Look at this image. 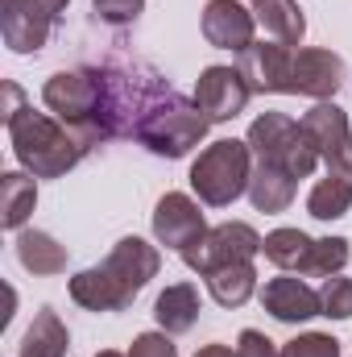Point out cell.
Returning <instances> with one entry per match:
<instances>
[{
  "mask_svg": "<svg viewBox=\"0 0 352 357\" xmlns=\"http://www.w3.org/2000/svg\"><path fill=\"white\" fill-rule=\"evenodd\" d=\"M158 270H162L158 245H150L145 237H120L112 254L99 266L79 270L67 291L88 312H125Z\"/></svg>",
  "mask_w": 352,
  "mask_h": 357,
  "instance_id": "1",
  "label": "cell"
},
{
  "mask_svg": "<svg viewBox=\"0 0 352 357\" xmlns=\"http://www.w3.org/2000/svg\"><path fill=\"white\" fill-rule=\"evenodd\" d=\"M4 129H8L17 162L25 167V175H33V178L67 175L71 167L83 162V154H88L91 146H99L91 133L75 129V125H63L50 112H33L29 104H21L17 112H8Z\"/></svg>",
  "mask_w": 352,
  "mask_h": 357,
  "instance_id": "2",
  "label": "cell"
},
{
  "mask_svg": "<svg viewBox=\"0 0 352 357\" xmlns=\"http://www.w3.org/2000/svg\"><path fill=\"white\" fill-rule=\"evenodd\" d=\"M207 125L211 121L203 116V108L195 100H186L170 84H162L154 91V100L145 104L133 137L158 158H182V154H191V146H199L207 137Z\"/></svg>",
  "mask_w": 352,
  "mask_h": 357,
  "instance_id": "3",
  "label": "cell"
},
{
  "mask_svg": "<svg viewBox=\"0 0 352 357\" xmlns=\"http://www.w3.org/2000/svg\"><path fill=\"white\" fill-rule=\"evenodd\" d=\"M249 178H253V150L249 142H237V137L211 142L191 162V187L207 208H228L232 199H241L249 191Z\"/></svg>",
  "mask_w": 352,
  "mask_h": 357,
  "instance_id": "4",
  "label": "cell"
},
{
  "mask_svg": "<svg viewBox=\"0 0 352 357\" xmlns=\"http://www.w3.org/2000/svg\"><path fill=\"white\" fill-rule=\"evenodd\" d=\"M42 104L63 121L91 133L95 142H108L99 129L104 112V71L99 67H75V71H54L42 88Z\"/></svg>",
  "mask_w": 352,
  "mask_h": 357,
  "instance_id": "5",
  "label": "cell"
},
{
  "mask_svg": "<svg viewBox=\"0 0 352 357\" xmlns=\"http://www.w3.org/2000/svg\"><path fill=\"white\" fill-rule=\"evenodd\" d=\"M249 150H253V162H269L278 171L294 178H307L319 167V154L311 150L307 133L298 121H290L286 112H262L253 125H249Z\"/></svg>",
  "mask_w": 352,
  "mask_h": 357,
  "instance_id": "6",
  "label": "cell"
},
{
  "mask_svg": "<svg viewBox=\"0 0 352 357\" xmlns=\"http://www.w3.org/2000/svg\"><path fill=\"white\" fill-rule=\"evenodd\" d=\"M262 233L253 229V225H245V220H228V225H216V229H207L195 245H186L182 250V262L186 270H195V274H211V270L220 266H232V262H253V254H262Z\"/></svg>",
  "mask_w": 352,
  "mask_h": 357,
  "instance_id": "7",
  "label": "cell"
},
{
  "mask_svg": "<svg viewBox=\"0 0 352 357\" xmlns=\"http://www.w3.org/2000/svg\"><path fill=\"white\" fill-rule=\"evenodd\" d=\"M303 133L311 142V150L328 162L332 175L352 178V129H349V112L332 100H319L311 112H303Z\"/></svg>",
  "mask_w": 352,
  "mask_h": 357,
  "instance_id": "8",
  "label": "cell"
},
{
  "mask_svg": "<svg viewBox=\"0 0 352 357\" xmlns=\"http://www.w3.org/2000/svg\"><path fill=\"white\" fill-rule=\"evenodd\" d=\"M253 88L245 84L241 67H207L195 84V104L203 108V116L216 125V121H232L245 112Z\"/></svg>",
  "mask_w": 352,
  "mask_h": 357,
  "instance_id": "9",
  "label": "cell"
},
{
  "mask_svg": "<svg viewBox=\"0 0 352 357\" xmlns=\"http://www.w3.org/2000/svg\"><path fill=\"white\" fill-rule=\"evenodd\" d=\"M199 25H203L207 46L232 50V54H245V50L253 46V33H257V17H253V8H245L241 0H207Z\"/></svg>",
  "mask_w": 352,
  "mask_h": 357,
  "instance_id": "10",
  "label": "cell"
},
{
  "mask_svg": "<svg viewBox=\"0 0 352 357\" xmlns=\"http://www.w3.org/2000/svg\"><path fill=\"white\" fill-rule=\"evenodd\" d=\"M340 84H344V59L336 50H323V46L294 50L290 96H311L319 104V100H332L340 91Z\"/></svg>",
  "mask_w": 352,
  "mask_h": 357,
  "instance_id": "11",
  "label": "cell"
},
{
  "mask_svg": "<svg viewBox=\"0 0 352 357\" xmlns=\"http://www.w3.org/2000/svg\"><path fill=\"white\" fill-rule=\"evenodd\" d=\"M203 233H207V220H203V212H199V204H195L191 195L166 191V195L158 199V208H154V237H158V245L182 254V250L195 245Z\"/></svg>",
  "mask_w": 352,
  "mask_h": 357,
  "instance_id": "12",
  "label": "cell"
},
{
  "mask_svg": "<svg viewBox=\"0 0 352 357\" xmlns=\"http://www.w3.org/2000/svg\"><path fill=\"white\" fill-rule=\"evenodd\" d=\"M54 17L33 0H0V33L13 54H38L50 42Z\"/></svg>",
  "mask_w": 352,
  "mask_h": 357,
  "instance_id": "13",
  "label": "cell"
},
{
  "mask_svg": "<svg viewBox=\"0 0 352 357\" xmlns=\"http://www.w3.org/2000/svg\"><path fill=\"white\" fill-rule=\"evenodd\" d=\"M290 71H294V50L286 42H253L241 54V75L245 84L262 96H290Z\"/></svg>",
  "mask_w": 352,
  "mask_h": 357,
  "instance_id": "14",
  "label": "cell"
},
{
  "mask_svg": "<svg viewBox=\"0 0 352 357\" xmlns=\"http://www.w3.org/2000/svg\"><path fill=\"white\" fill-rule=\"evenodd\" d=\"M262 307L278 324H303V320L319 316V291L294 274H278L262 287Z\"/></svg>",
  "mask_w": 352,
  "mask_h": 357,
  "instance_id": "15",
  "label": "cell"
},
{
  "mask_svg": "<svg viewBox=\"0 0 352 357\" xmlns=\"http://www.w3.org/2000/svg\"><path fill=\"white\" fill-rule=\"evenodd\" d=\"M199 312H203V303H199V287L195 282H175V287H166L162 295H158V303H154V320H158V328L162 333H191L195 328V320H199Z\"/></svg>",
  "mask_w": 352,
  "mask_h": 357,
  "instance_id": "16",
  "label": "cell"
},
{
  "mask_svg": "<svg viewBox=\"0 0 352 357\" xmlns=\"http://www.w3.org/2000/svg\"><path fill=\"white\" fill-rule=\"evenodd\" d=\"M67 349H71V333H67V324L58 320V312H54V307H38L33 324H29L25 337H21L17 357H67Z\"/></svg>",
  "mask_w": 352,
  "mask_h": 357,
  "instance_id": "17",
  "label": "cell"
},
{
  "mask_svg": "<svg viewBox=\"0 0 352 357\" xmlns=\"http://www.w3.org/2000/svg\"><path fill=\"white\" fill-rule=\"evenodd\" d=\"M253 17L273 42L303 46L307 38V17L298 13V0H253Z\"/></svg>",
  "mask_w": 352,
  "mask_h": 357,
  "instance_id": "18",
  "label": "cell"
},
{
  "mask_svg": "<svg viewBox=\"0 0 352 357\" xmlns=\"http://www.w3.org/2000/svg\"><path fill=\"white\" fill-rule=\"evenodd\" d=\"M294 187L298 178L269 167V162H253V178H249V199L257 212H286L294 204Z\"/></svg>",
  "mask_w": 352,
  "mask_h": 357,
  "instance_id": "19",
  "label": "cell"
},
{
  "mask_svg": "<svg viewBox=\"0 0 352 357\" xmlns=\"http://www.w3.org/2000/svg\"><path fill=\"white\" fill-rule=\"evenodd\" d=\"M17 262L29 274H63L67 270V245H58L42 229H25L17 237Z\"/></svg>",
  "mask_w": 352,
  "mask_h": 357,
  "instance_id": "20",
  "label": "cell"
},
{
  "mask_svg": "<svg viewBox=\"0 0 352 357\" xmlns=\"http://www.w3.org/2000/svg\"><path fill=\"white\" fill-rule=\"evenodd\" d=\"M207 291L220 307H245L257 291V270L253 262H232V266H220L207 274Z\"/></svg>",
  "mask_w": 352,
  "mask_h": 357,
  "instance_id": "21",
  "label": "cell"
},
{
  "mask_svg": "<svg viewBox=\"0 0 352 357\" xmlns=\"http://www.w3.org/2000/svg\"><path fill=\"white\" fill-rule=\"evenodd\" d=\"M33 204H38V178L21 175V171L0 175V225L4 229H21L29 220Z\"/></svg>",
  "mask_w": 352,
  "mask_h": 357,
  "instance_id": "22",
  "label": "cell"
},
{
  "mask_svg": "<svg viewBox=\"0 0 352 357\" xmlns=\"http://www.w3.org/2000/svg\"><path fill=\"white\" fill-rule=\"evenodd\" d=\"M311 250H315V237H307L303 229H273L269 237L262 241V254L273 262L278 270H298L307 266V258H311Z\"/></svg>",
  "mask_w": 352,
  "mask_h": 357,
  "instance_id": "23",
  "label": "cell"
},
{
  "mask_svg": "<svg viewBox=\"0 0 352 357\" xmlns=\"http://www.w3.org/2000/svg\"><path fill=\"white\" fill-rule=\"evenodd\" d=\"M349 208H352V178L332 175V171H328V178H319L311 187V195H307V212L315 220H340Z\"/></svg>",
  "mask_w": 352,
  "mask_h": 357,
  "instance_id": "24",
  "label": "cell"
},
{
  "mask_svg": "<svg viewBox=\"0 0 352 357\" xmlns=\"http://www.w3.org/2000/svg\"><path fill=\"white\" fill-rule=\"evenodd\" d=\"M349 241L344 237H319L315 241V250H311V258H307V266L303 274L307 278H332V274H340V270L349 266Z\"/></svg>",
  "mask_w": 352,
  "mask_h": 357,
  "instance_id": "25",
  "label": "cell"
},
{
  "mask_svg": "<svg viewBox=\"0 0 352 357\" xmlns=\"http://www.w3.org/2000/svg\"><path fill=\"white\" fill-rule=\"evenodd\" d=\"M319 316L352 320V278H340V274L323 278V287H319Z\"/></svg>",
  "mask_w": 352,
  "mask_h": 357,
  "instance_id": "26",
  "label": "cell"
},
{
  "mask_svg": "<svg viewBox=\"0 0 352 357\" xmlns=\"http://www.w3.org/2000/svg\"><path fill=\"white\" fill-rule=\"evenodd\" d=\"M278 357H340V341L332 333H303V337L286 341Z\"/></svg>",
  "mask_w": 352,
  "mask_h": 357,
  "instance_id": "27",
  "label": "cell"
},
{
  "mask_svg": "<svg viewBox=\"0 0 352 357\" xmlns=\"http://www.w3.org/2000/svg\"><path fill=\"white\" fill-rule=\"evenodd\" d=\"M91 8H95V17L108 21V25H129V21L141 17L145 0H91Z\"/></svg>",
  "mask_w": 352,
  "mask_h": 357,
  "instance_id": "28",
  "label": "cell"
},
{
  "mask_svg": "<svg viewBox=\"0 0 352 357\" xmlns=\"http://www.w3.org/2000/svg\"><path fill=\"white\" fill-rule=\"evenodd\" d=\"M129 357H178L170 333H141L133 345H129Z\"/></svg>",
  "mask_w": 352,
  "mask_h": 357,
  "instance_id": "29",
  "label": "cell"
},
{
  "mask_svg": "<svg viewBox=\"0 0 352 357\" xmlns=\"http://www.w3.org/2000/svg\"><path fill=\"white\" fill-rule=\"evenodd\" d=\"M237 354L241 357H278V345H273L265 333H257V328H245V333L237 337Z\"/></svg>",
  "mask_w": 352,
  "mask_h": 357,
  "instance_id": "30",
  "label": "cell"
},
{
  "mask_svg": "<svg viewBox=\"0 0 352 357\" xmlns=\"http://www.w3.org/2000/svg\"><path fill=\"white\" fill-rule=\"evenodd\" d=\"M195 357H241L237 354V349H228V345H220V341H216V345H203V349H199V354Z\"/></svg>",
  "mask_w": 352,
  "mask_h": 357,
  "instance_id": "31",
  "label": "cell"
},
{
  "mask_svg": "<svg viewBox=\"0 0 352 357\" xmlns=\"http://www.w3.org/2000/svg\"><path fill=\"white\" fill-rule=\"evenodd\" d=\"M33 4H42V8H46V13H50L54 21H58V17L67 13V4H71V0H33Z\"/></svg>",
  "mask_w": 352,
  "mask_h": 357,
  "instance_id": "32",
  "label": "cell"
},
{
  "mask_svg": "<svg viewBox=\"0 0 352 357\" xmlns=\"http://www.w3.org/2000/svg\"><path fill=\"white\" fill-rule=\"evenodd\" d=\"M95 357H129V354H116V349H104V354H95Z\"/></svg>",
  "mask_w": 352,
  "mask_h": 357,
  "instance_id": "33",
  "label": "cell"
}]
</instances>
